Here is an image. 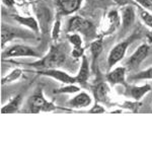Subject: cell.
<instances>
[{
	"instance_id": "5bb4252c",
	"label": "cell",
	"mask_w": 152,
	"mask_h": 152,
	"mask_svg": "<svg viewBox=\"0 0 152 152\" xmlns=\"http://www.w3.org/2000/svg\"><path fill=\"white\" fill-rule=\"evenodd\" d=\"M90 75V64L86 56H83L81 60V65H80L79 71H78L76 77V83H78L81 86H84L87 83V80Z\"/></svg>"
},
{
	"instance_id": "cb8c5ba5",
	"label": "cell",
	"mask_w": 152,
	"mask_h": 152,
	"mask_svg": "<svg viewBox=\"0 0 152 152\" xmlns=\"http://www.w3.org/2000/svg\"><path fill=\"white\" fill-rule=\"evenodd\" d=\"M137 9H138L139 16H140V18L142 19V21H143L148 28H150L152 29V14L148 10L142 8V7H140L139 5L137 6Z\"/></svg>"
},
{
	"instance_id": "44dd1931",
	"label": "cell",
	"mask_w": 152,
	"mask_h": 152,
	"mask_svg": "<svg viewBox=\"0 0 152 152\" xmlns=\"http://www.w3.org/2000/svg\"><path fill=\"white\" fill-rule=\"evenodd\" d=\"M138 81V80H152V67L140 71L138 73H135L133 75H130L127 78V81Z\"/></svg>"
},
{
	"instance_id": "9a60e30c",
	"label": "cell",
	"mask_w": 152,
	"mask_h": 152,
	"mask_svg": "<svg viewBox=\"0 0 152 152\" xmlns=\"http://www.w3.org/2000/svg\"><path fill=\"white\" fill-rule=\"evenodd\" d=\"M126 88H127V94H129V96L132 97L133 100L139 102L144 95H146L151 90V85L149 83H146L144 85H140V86H136V85L129 86L128 85V87Z\"/></svg>"
},
{
	"instance_id": "d6a6232c",
	"label": "cell",
	"mask_w": 152,
	"mask_h": 152,
	"mask_svg": "<svg viewBox=\"0 0 152 152\" xmlns=\"http://www.w3.org/2000/svg\"><path fill=\"white\" fill-rule=\"evenodd\" d=\"M2 1H3V3H5L6 5H8V6H11L12 4L14 3L13 0H2Z\"/></svg>"
},
{
	"instance_id": "ac0fdd59",
	"label": "cell",
	"mask_w": 152,
	"mask_h": 152,
	"mask_svg": "<svg viewBox=\"0 0 152 152\" xmlns=\"http://www.w3.org/2000/svg\"><path fill=\"white\" fill-rule=\"evenodd\" d=\"M23 102V95L18 94L9 100L8 102L2 107L1 114H13V113L18 112L19 107Z\"/></svg>"
},
{
	"instance_id": "4dcf8cb0",
	"label": "cell",
	"mask_w": 152,
	"mask_h": 152,
	"mask_svg": "<svg viewBox=\"0 0 152 152\" xmlns=\"http://www.w3.org/2000/svg\"><path fill=\"white\" fill-rule=\"evenodd\" d=\"M88 112L92 113V114H100V113L105 112V110L104 107H102V105H99V104H94Z\"/></svg>"
},
{
	"instance_id": "d6986e66",
	"label": "cell",
	"mask_w": 152,
	"mask_h": 152,
	"mask_svg": "<svg viewBox=\"0 0 152 152\" xmlns=\"http://www.w3.org/2000/svg\"><path fill=\"white\" fill-rule=\"evenodd\" d=\"M109 91H110V87L107 86V83L100 82L97 85H95V87L94 89V97H95V99H96V102H107V97Z\"/></svg>"
},
{
	"instance_id": "7c38bea8",
	"label": "cell",
	"mask_w": 152,
	"mask_h": 152,
	"mask_svg": "<svg viewBox=\"0 0 152 152\" xmlns=\"http://www.w3.org/2000/svg\"><path fill=\"white\" fill-rule=\"evenodd\" d=\"M126 72L127 69L125 66H119L116 67L115 69L110 71L107 75H105V79L109 82L111 86H115L117 84H121L125 87H128V83L126 79Z\"/></svg>"
},
{
	"instance_id": "484cf974",
	"label": "cell",
	"mask_w": 152,
	"mask_h": 152,
	"mask_svg": "<svg viewBox=\"0 0 152 152\" xmlns=\"http://www.w3.org/2000/svg\"><path fill=\"white\" fill-rule=\"evenodd\" d=\"M53 28H52V40L53 41H57L59 36H60V31H61V20H60V18L57 16L56 18L55 23H53Z\"/></svg>"
},
{
	"instance_id": "f546056e",
	"label": "cell",
	"mask_w": 152,
	"mask_h": 152,
	"mask_svg": "<svg viewBox=\"0 0 152 152\" xmlns=\"http://www.w3.org/2000/svg\"><path fill=\"white\" fill-rule=\"evenodd\" d=\"M113 1H114L115 3L120 7H124V6H127V5L137 6L136 2H135L134 0H113Z\"/></svg>"
},
{
	"instance_id": "4316f807",
	"label": "cell",
	"mask_w": 152,
	"mask_h": 152,
	"mask_svg": "<svg viewBox=\"0 0 152 152\" xmlns=\"http://www.w3.org/2000/svg\"><path fill=\"white\" fill-rule=\"evenodd\" d=\"M121 107H124V109L131 110L132 112H137L139 107H141V102H137V100H134V102H124Z\"/></svg>"
},
{
	"instance_id": "30bf717a",
	"label": "cell",
	"mask_w": 152,
	"mask_h": 152,
	"mask_svg": "<svg viewBox=\"0 0 152 152\" xmlns=\"http://www.w3.org/2000/svg\"><path fill=\"white\" fill-rule=\"evenodd\" d=\"M83 0H56V16H65L74 13L80 8Z\"/></svg>"
},
{
	"instance_id": "1f68e13d",
	"label": "cell",
	"mask_w": 152,
	"mask_h": 152,
	"mask_svg": "<svg viewBox=\"0 0 152 152\" xmlns=\"http://www.w3.org/2000/svg\"><path fill=\"white\" fill-rule=\"evenodd\" d=\"M146 39H147V41H148L149 44H152V31H149V33H147Z\"/></svg>"
},
{
	"instance_id": "5b68a950",
	"label": "cell",
	"mask_w": 152,
	"mask_h": 152,
	"mask_svg": "<svg viewBox=\"0 0 152 152\" xmlns=\"http://www.w3.org/2000/svg\"><path fill=\"white\" fill-rule=\"evenodd\" d=\"M35 33H29L23 28L10 26L7 23L1 24V48L3 49L5 44L12 41L13 39H23V40H29V39L36 38Z\"/></svg>"
},
{
	"instance_id": "83f0119b",
	"label": "cell",
	"mask_w": 152,
	"mask_h": 152,
	"mask_svg": "<svg viewBox=\"0 0 152 152\" xmlns=\"http://www.w3.org/2000/svg\"><path fill=\"white\" fill-rule=\"evenodd\" d=\"M137 5L148 11H152V0H134Z\"/></svg>"
},
{
	"instance_id": "ffe728a7",
	"label": "cell",
	"mask_w": 152,
	"mask_h": 152,
	"mask_svg": "<svg viewBox=\"0 0 152 152\" xmlns=\"http://www.w3.org/2000/svg\"><path fill=\"white\" fill-rule=\"evenodd\" d=\"M90 48V53H91L92 56V61H91V66L94 68V64H95V61L97 60L99 56L100 55V53L102 52V49H104V41L102 39H97V40H94L90 44L89 46Z\"/></svg>"
},
{
	"instance_id": "7402d4cb",
	"label": "cell",
	"mask_w": 152,
	"mask_h": 152,
	"mask_svg": "<svg viewBox=\"0 0 152 152\" xmlns=\"http://www.w3.org/2000/svg\"><path fill=\"white\" fill-rule=\"evenodd\" d=\"M23 72V69H20V68H15V69H13L10 73H8L6 76L2 77L1 84L4 85V84H8V83H12V82L16 81V80H18L19 78L21 77Z\"/></svg>"
},
{
	"instance_id": "d4e9b609",
	"label": "cell",
	"mask_w": 152,
	"mask_h": 152,
	"mask_svg": "<svg viewBox=\"0 0 152 152\" xmlns=\"http://www.w3.org/2000/svg\"><path fill=\"white\" fill-rule=\"evenodd\" d=\"M68 42L73 46V47H82V39L80 34L77 33H71V34H67L66 36Z\"/></svg>"
},
{
	"instance_id": "277c9868",
	"label": "cell",
	"mask_w": 152,
	"mask_h": 152,
	"mask_svg": "<svg viewBox=\"0 0 152 152\" xmlns=\"http://www.w3.org/2000/svg\"><path fill=\"white\" fill-rule=\"evenodd\" d=\"M29 111L33 114H38L40 112H52L57 109L53 102H48L44 96L43 88L41 86L36 89L34 94L31 96L28 102Z\"/></svg>"
},
{
	"instance_id": "8fae6325",
	"label": "cell",
	"mask_w": 152,
	"mask_h": 152,
	"mask_svg": "<svg viewBox=\"0 0 152 152\" xmlns=\"http://www.w3.org/2000/svg\"><path fill=\"white\" fill-rule=\"evenodd\" d=\"M138 6V5H137ZM135 5H127L124 7H121V33L125 34L126 31H128L130 28L133 26L135 18H136V9Z\"/></svg>"
},
{
	"instance_id": "ba28073f",
	"label": "cell",
	"mask_w": 152,
	"mask_h": 152,
	"mask_svg": "<svg viewBox=\"0 0 152 152\" xmlns=\"http://www.w3.org/2000/svg\"><path fill=\"white\" fill-rule=\"evenodd\" d=\"M150 47L147 44H142L136 49V51L125 61L124 66L127 71H133L140 66V64L148 56Z\"/></svg>"
},
{
	"instance_id": "52a82bcc",
	"label": "cell",
	"mask_w": 152,
	"mask_h": 152,
	"mask_svg": "<svg viewBox=\"0 0 152 152\" xmlns=\"http://www.w3.org/2000/svg\"><path fill=\"white\" fill-rule=\"evenodd\" d=\"M2 59L5 58H15V57H36V58H42L41 53L36 51V49L29 47L26 45H16L11 46L7 50L2 52Z\"/></svg>"
},
{
	"instance_id": "6da1fadb",
	"label": "cell",
	"mask_w": 152,
	"mask_h": 152,
	"mask_svg": "<svg viewBox=\"0 0 152 152\" xmlns=\"http://www.w3.org/2000/svg\"><path fill=\"white\" fill-rule=\"evenodd\" d=\"M69 48L66 43L53 44L50 46L49 52L44 57L36 62L28 63V66L38 70L52 69V68H59L65 63L67 59Z\"/></svg>"
},
{
	"instance_id": "603a6c76",
	"label": "cell",
	"mask_w": 152,
	"mask_h": 152,
	"mask_svg": "<svg viewBox=\"0 0 152 152\" xmlns=\"http://www.w3.org/2000/svg\"><path fill=\"white\" fill-rule=\"evenodd\" d=\"M80 91V87L75 84H65V86L57 88L53 90L54 94H76Z\"/></svg>"
},
{
	"instance_id": "f1b7e54d",
	"label": "cell",
	"mask_w": 152,
	"mask_h": 152,
	"mask_svg": "<svg viewBox=\"0 0 152 152\" xmlns=\"http://www.w3.org/2000/svg\"><path fill=\"white\" fill-rule=\"evenodd\" d=\"M70 54L74 59L82 58L83 56H84V49H83L82 47H73Z\"/></svg>"
},
{
	"instance_id": "836d02e7",
	"label": "cell",
	"mask_w": 152,
	"mask_h": 152,
	"mask_svg": "<svg viewBox=\"0 0 152 152\" xmlns=\"http://www.w3.org/2000/svg\"><path fill=\"white\" fill-rule=\"evenodd\" d=\"M31 0H23V2H29Z\"/></svg>"
},
{
	"instance_id": "4fadbf2b",
	"label": "cell",
	"mask_w": 152,
	"mask_h": 152,
	"mask_svg": "<svg viewBox=\"0 0 152 152\" xmlns=\"http://www.w3.org/2000/svg\"><path fill=\"white\" fill-rule=\"evenodd\" d=\"M92 99L90 95L86 92L82 91L76 94L73 99L68 100L67 105L71 109H83V107H87L91 104Z\"/></svg>"
},
{
	"instance_id": "2e32d148",
	"label": "cell",
	"mask_w": 152,
	"mask_h": 152,
	"mask_svg": "<svg viewBox=\"0 0 152 152\" xmlns=\"http://www.w3.org/2000/svg\"><path fill=\"white\" fill-rule=\"evenodd\" d=\"M13 19L15 21H18L19 24H21V26H26V28L31 29L33 33L39 34L41 31L38 19L35 18L34 16H21V15L15 14V15H13Z\"/></svg>"
},
{
	"instance_id": "3957f363",
	"label": "cell",
	"mask_w": 152,
	"mask_h": 152,
	"mask_svg": "<svg viewBox=\"0 0 152 152\" xmlns=\"http://www.w3.org/2000/svg\"><path fill=\"white\" fill-rule=\"evenodd\" d=\"M139 31H135L131 36H129L127 39H125L123 42L118 43L114 48L112 49V51L110 52L109 56H107V66L109 68L114 67L117 63H119L120 61H122L126 55V52L128 50L129 46L133 43L134 41H136V39L139 37Z\"/></svg>"
},
{
	"instance_id": "9c48e42d",
	"label": "cell",
	"mask_w": 152,
	"mask_h": 152,
	"mask_svg": "<svg viewBox=\"0 0 152 152\" xmlns=\"http://www.w3.org/2000/svg\"><path fill=\"white\" fill-rule=\"evenodd\" d=\"M37 73L43 76L53 78L57 81L63 83V84H75L76 83V77L68 74L67 72L63 70H60L58 68H52V69H44V70H38Z\"/></svg>"
},
{
	"instance_id": "e0dca14e",
	"label": "cell",
	"mask_w": 152,
	"mask_h": 152,
	"mask_svg": "<svg viewBox=\"0 0 152 152\" xmlns=\"http://www.w3.org/2000/svg\"><path fill=\"white\" fill-rule=\"evenodd\" d=\"M107 26H105V28L104 29V35H110L113 34V31L116 29L118 26H120V15H119V11L118 10H112L107 13Z\"/></svg>"
},
{
	"instance_id": "8992f818",
	"label": "cell",
	"mask_w": 152,
	"mask_h": 152,
	"mask_svg": "<svg viewBox=\"0 0 152 152\" xmlns=\"http://www.w3.org/2000/svg\"><path fill=\"white\" fill-rule=\"evenodd\" d=\"M36 15L42 34H49L52 28L53 11L45 3H39L36 7Z\"/></svg>"
},
{
	"instance_id": "7a4b0ae2",
	"label": "cell",
	"mask_w": 152,
	"mask_h": 152,
	"mask_svg": "<svg viewBox=\"0 0 152 152\" xmlns=\"http://www.w3.org/2000/svg\"><path fill=\"white\" fill-rule=\"evenodd\" d=\"M66 31L68 34L77 33L81 34L87 39H94L96 36L95 26L82 16H73L68 20Z\"/></svg>"
}]
</instances>
